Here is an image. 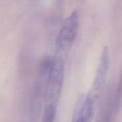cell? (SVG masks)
Masks as SVG:
<instances>
[{
    "label": "cell",
    "mask_w": 122,
    "mask_h": 122,
    "mask_svg": "<svg viewBox=\"0 0 122 122\" xmlns=\"http://www.w3.org/2000/svg\"><path fill=\"white\" fill-rule=\"evenodd\" d=\"M79 15L77 11L72 12L64 20L56 38V50L58 57L64 59L69 54L77 35Z\"/></svg>",
    "instance_id": "1"
},
{
    "label": "cell",
    "mask_w": 122,
    "mask_h": 122,
    "mask_svg": "<svg viewBox=\"0 0 122 122\" xmlns=\"http://www.w3.org/2000/svg\"><path fill=\"white\" fill-rule=\"evenodd\" d=\"M64 75V59L56 57L52 61L45 89L44 100L45 105H56L60 97Z\"/></svg>",
    "instance_id": "2"
},
{
    "label": "cell",
    "mask_w": 122,
    "mask_h": 122,
    "mask_svg": "<svg viewBox=\"0 0 122 122\" xmlns=\"http://www.w3.org/2000/svg\"><path fill=\"white\" fill-rule=\"evenodd\" d=\"M57 112L56 105H45L42 122H54Z\"/></svg>",
    "instance_id": "5"
},
{
    "label": "cell",
    "mask_w": 122,
    "mask_h": 122,
    "mask_svg": "<svg viewBox=\"0 0 122 122\" xmlns=\"http://www.w3.org/2000/svg\"><path fill=\"white\" fill-rule=\"evenodd\" d=\"M110 63V58L109 50L108 48L106 46L104 47L102 51L100 63L95 75V78L92 84V92L97 94L104 84L108 73Z\"/></svg>",
    "instance_id": "3"
},
{
    "label": "cell",
    "mask_w": 122,
    "mask_h": 122,
    "mask_svg": "<svg viewBox=\"0 0 122 122\" xmlns=\"http://www.w3.org/2000/svg\"><path fill=\"white\" fill-rule=\"evenodd\" d=\"M94 100L89 97L81 98L76 106L73 122H91L94 114Z\"/></svg>",
    "instance_id": "4"
}]
</instances>
